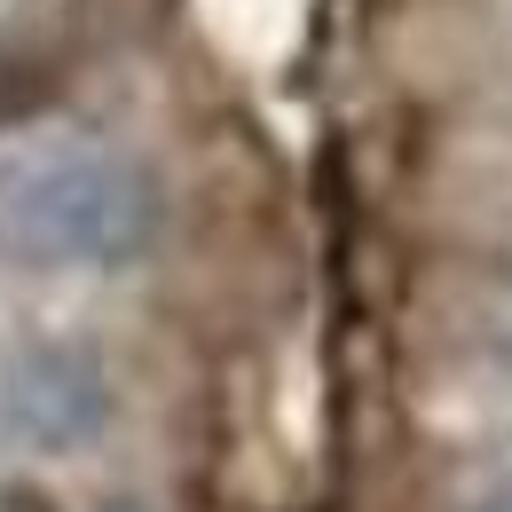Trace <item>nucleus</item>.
<instances>
[{
  "label": "nucleus",
  "mask_w": 512,
  "mask_h": 512,
  "mask_svg": "<svg viewBox=\"0 0 512 512\" xmlns=\"http://www.w3.org/2000/svg\"><path fill=\"white\" fill-rule=\"evenodd\" d=\"M465 512H512V473H505V465L489 473V489H481V497H473Z\"/></svg>",
  "instance_id": "3"
},
{
  "label": "nucleus",
  "mask_w": 512,
  "mask_h": 512,
  "mask_svg": "<svg viewBox=\"0 0 512 512\" xmlns=\"http://www.w3.org/2000/svg\"><path fill=\"white\" fill-rule=\"evenodd\" d=\"M111 410H119V386H111L103 347H87V339H32L0 371V426L32 457L95 449L103 426H111Z\"/></svg>",
  "instance_id": "2"
},
{
  "label": "nucleus",
  "mask_w": 512,
  "mask_h": 512,
  "mask_svg": "<svg viewBox=\"0 0 512 512\" xmlns=\"http://www.w3.org/2000/svg\"><path fill=\"white\" fill-rule=\"evenodd\" d=\"M158 237V182L119 150H40L0 166V260L127 268Z\"/></svg>",
  "instance_id": "1"
},
{
  "label": "nucleus",
  "mask_w": 512,
  "mask_h": 512,
  "mask_svg": "<svg viewBox=\"0 0 512 512\" xmlns=\"http://www.w3.org/2000/svg\"><path fill=\"white\" fill-rule=\"evenodd\" d=\"M95 512H158V505H150V497H103Z\"/></svg>",
  "instance_id": "4"
},
{
  "label": "nucleus",
  "mask_w": 512,
  "mask_h": 512,
  "mask_svg": "<svg viewBox=\"0 0 512 512\" xmlns=\"http://www.w3.org/2000/svg\"><path fill=\"white\" fill-rule=\"evenodd\" d=\"M497 465H505V473H512V426H505V449H497Z\"/></svg>",
  "instance_id": "5"
}]
</instances>
